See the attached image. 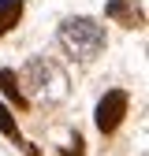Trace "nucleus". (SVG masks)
<instances>
[{
  "label": "nucleus",
  "instance_id": "3",
  "mask_svg": "<svg viewBox=\"0 0 149 156\" xmlns=\"http://www.w3.org/2000/svg\"><path fill=\"white\" fill-rule=\"evenodd\" d=\"M123 115H127V93L123 89H112L101 97V104H97V126L101 130H116L123 123Z\"/></svg>",
  "mask_w": 149,
  "mask_h": 156
},
{
  "label": "nucleus",
  "instance_id": "2",
  "mask_svg": "<svg viewBox=\"0 0 149 156\" xmlns=\"http://www.w3.org/2000/svg\"><path fill=\"white\" fill-rule=\"evenodd\" d=\"M56 37H60V45L74 60H93V56L104 48V30H101V23H93V19H67Z\"/></svg>",
  "mask_w": 149,
  "mask_h": 156
},
{
  "label": "nucleus",
  "instance_id": "5",
  "mask_svg": "<svg viewBox=\"0 0 149 156\" xmlns=\"http://www.w3.org/2000/svg\"><path fill=\"white\" fill-rule=\"evenodd\" d=\"M0 89L8 93V101H15V104H26L23 89H19V78H15V71H0Z\"/></svg>",
  "mask_w": 149,
  "mask_h": 156
},
{
  "label": "nucleus",
  "instance_id": "4",
  "mask_svg": "<svg viewBox=\"0 0 149 156\" xmlns=\"http://www.w3.org/2000/svg\"><path fill=\"white\" fill-rule=\"evenodd\" d=\"M19 15H23V0H0V34H8Z\"/></svg>",
  "mask_w": 149,
  "mask_h": 156
},
{
  "label": "nucleus",
  "instance_id": "1",
  "mask_svg": "<svg viewBox=\"0 0 149 156\" xmlns=\"http://www.w3.org/2000/svg\"><path fill=\"white\" fill-rule=\"evenodd\" d=\"M19 89H26V97L34 101H45V104H56L67 97V74L56 67L52 60H30L26 71L19 74Z\"/></svg>",
  "mask_w": 149,
  "mask_h": 156
},
{
  "label": "nucleus",
  "instance_id": "6",
  "mask_svg": "<svg viewBox=\"0 0 149 156\" xmlns=\"http://www.w3.org/2000/svg\"><path fill=\"white\" fill-rule=\"evenodd\" d=\"M0 130H4V134H15V115L8 112L4 101H0Z\"/></svg>",
  "mask_w": 149,
  "mask_h": 156
}]
</instances>
